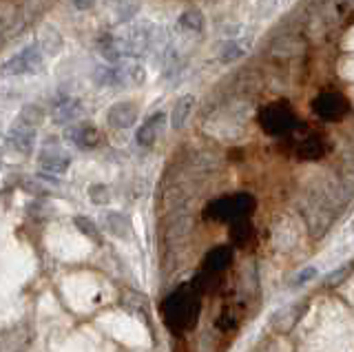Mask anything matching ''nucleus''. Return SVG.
<instances>
[{"label":"nucleus","instance_id":"20","mask_svg":"<svg viewBox=\"0 0 354 352\" xmlns=\"http://www.w3.org/2000/svg\"><path fill=\"white\" fill-rule=\"evenodd\" d=\"M18 122L38 129L44 122V109L38 106V104H25V106H22L20 115H18Z\"/></svg>","mask_w":354,"mask_h":352},{"label":"nucleus","instance_id":"17","mask_svg":"<svg viewBox=\"0 0 354 352\" xmlns=\"http://www.w3.org/2000/svg\"><path fill=\"white\" fill-rule=\"evenodd\" d=\"M204 23H206V18L199 7H188L180 14V18H177V25H180L184 31H195V34L204 29Z\"/></svg>","mask_w":354,"mask_h":352},{"label":"nucleus","instance_id":"4","mask_svg":"<svg viewBox=\"0 0 354 352\" xmlns=\"http://www.w3.org/2000/svg\"><path fill=\"white\" fill-rule=\"evenodd\" d=\"M42 64V51L40 45H29L25 49H20L5 62V73L7 75H27L38 71Z\"/></svg>","mask_w":354,"mask_h":352},{"label":"nucleus","instance_id":"25","mask_svg":"<svg viewBox=\"0 0 354 352\" xmlns=\"http://www.w3.org/2000/svg\"><path fill=\"white\" fill-rule=\"evenodd\" d=\"M88 197H91L93 204H106L109 202V189L104 184H93L88 189Z\"/></svg>","mask_w":354,"mask_h":352},{"label":"nucleus","instance_id":"22","mask_svg":"<svg viewBox=\"0 0 354 352\" xmlns=\"http://www.w3.org/2000/svg\"><path fill=\"white\" fill-rule=\"evenodd\" d=\"M73 224H75V228L80 230L82 235H86L88 239H93L95 244H100V230L93 224V219H88L84 215H77V217H73Z\"/></svg>","mask_w":354,"mask_h":352},{"label":"nucleus","instance_id":"19","mask_svg":"<svg viewBox=\"0 0 354 352\" xmlns=\"http://www.w3.org/2000/svg\"><path fill=\"white\" fill-rule=\"evenodd\" d=\"M246 49H248V42H243L241 38H232L221 47L219 58H221V62H235L246 56Z\"/></svg>","mask_w":354,"mask_h":352},{"label":"nucleus","instance_id":"3","mask_svg":"<svg viewBox=\"0 0 354 352\" xmlns=\"http://www.w3.org/2000/svg\"><path fill=\"white\" fill-rule=\"evenodd\" d=\"M259 124L268 136H288L297 129V115L292 109L283 102H272L266 104L259 111Z\"/></svg>","mask_w":354,"mask_h":352},{"label":"nucleus","instance_id":"27","mask_svg":"<svg viewBox=\"0 0 354 352\" xmlns=\"http://www.w3.org/2000/svg\"><path fill=\"white\" fill-rule=\"evenodd\" d=\"M346 3H348V5H354V0H346Z\"/></svg>","mask_w":354,"mask_h":352},{"label":"nucleus","instance_id":"21","mask_svg":"<svg viewBox=\"0 0 354 352\" xmlns=\"http://www.w3.org/2000/svg\"><path fill=\"white\" fill-rule=\"evenodd\" d=\"M352 272H354V261H348V263H343V266H339L337 270L328 272L324 284L328 286V288H335V286H341L348 277H352Z\"/></svg>","mask_w":354,"mask_h":352},{"label":"nucleus","instance_id":"7","mask_svg":"<svg viewBox=\"0 0 354 352\" xmlns=\"http://www.w3.org/2000/svg\"><path fill=\"white\" fill-rule=\"evenodd\" d=\"M66 140L77 149H95L100 145V131L93 122H80L66 129Z\"/></svg>","mask_w":354,"mask_h":352},{"label":"nucleus","instance_id":"9","mask_svg":"<svg viewBox=\"0 0 354 352\" xmlns=\"http://www.w3.org/2000/svg\"><path fill=\"white\" fill-rule=\"evenodd\" d=\"M80 113H82V102L71 95L60 98L51 106V118L55 124H71L73 120L80 118Z\"/></svg>","mask_w":354,"mask_h":352},{"label":"nucleus","instance_id":"6","mask_svg":"<svg viewBox=\"0 0 354 352\" xmlns=\"http://www.w3.org/2000/svg\"><path fill=\"white\" fill-rule=\"evenodd\" d=\"M5 145L11 151L20 153V156H29L33 151V145H36V129L22 122H14V127H11L5 136Z\"/></svg>","mask_w":354,"mask_h":352},{"label":"nucleus","instance_id":"26","mask_svg":"<svg viewBox=\"0 0 354 352\" xmlns=\"http://www.w3.org/2000/svg\"><path fill=\"white\" fill-rule=\"evenodd\" d=\"M71 3H73L75 9H80V12H84V9H91V7L97 3V0H71Z\"/></svg>","mask_w":354,"mask_h":352},{"label":"nucleus","instance_id":"14","mask_svg":"<svg viewBox=\"0 0 354 352\" xmlns=\"http://www.w3.org/2000/svg\"><path fill=\"white\" fill-rule=\"evenodd\" d=\"M324 151H326L324 140L315 133H306L297 142V156L301 160H317V158L324 156Z\"/></svg>","mask_w":354,"mask_h":352},{"label":"nucleus","instance_id":"24","mask_svg":"<svg viewBox=\"0 0 354 352\" xmlns=\"http://www.w3.org/2000/svg\"><path fill=\"white\" fill-rule=\"evenodd\" d=\"M317 275H319V270L315 266H306L304 270H299L290 279V288H301V286H306L308 281H313Z\"/></svg>","mask_w":354,"mask_h":352},{"label":"nucleus","instance_id":"12","mask_svg":"<svg viewBox=\"0 0 354 352\" xmlns=\"http://www.w3.org/2000/svg\"><path fill=\"white\" fill-rule=\"evenodd\" d=\"M306 308H308V302H301V306L292 304V306L283 308V311H279L272 317V328L277 330V333H290V330L301 322Z\"/></svg>","mask_w":354,"mask_h":352},{"label":"nucleus","instance_id":"16","mask_svg":"<svg viewBox=\"0 0 354 352\" xmlns=\"http://www.w3.org/2000/svg\"><path fill=\"white\" fill-rule=\"evenodd\" d=\"M104 228L109 230L111 235H115V237H127L131 233V219L124 213L109 211L104 215Z\"/></svg>","mask_w":354,"mask_h":352},{"label":"nucleus","instance_id":"1","mask_svg":"<svg viewBox=\"0 0 354 352\" xmlns=\"http://www.w3.org/2000/svg\"><path fill=\"white\" fill-rule=\"evenodd\" d=\"M147 80V71L140 64H100V67L93 71V82L97 86H138Z\"/></svg>","mask_w":354,"mask_h":352},{"label":"nucleus","instance_id":"23","mask_svg":"<svg viewBox=\"0 0 354 352\" xmlns=\"http://www.w3.org/2000/svg\"><path fill=\"white\" fill-rule=\"evenodd\" d=\"M230 233H232V241H237L239 246L246 244V239L250 237V224L248 219H239V222L230 224Z\"/></svg>","mask_w":354,"mask_h":352},{"label":"nucleus","instance_id":"10","mask_svg":"<svg viewBox=\"0 0 354 352\" xmlns=\"http://www.w3.org/2000/svg\"><path fill=\"white\" fill-rule=\"evenodd\" d=\"M164 120H166V115L162 111H158V113H153L151 118H147L140 124L138 133H136V142L142 149H151L155 142H158V136H160V129L164 124Z\"/></svg>","mask_w":354,"mask_h":352},{"label":"nucleus","instance_id":"5","mask_svg":"<svg viewBox=\"0 0 354 352\" xmlns=\"http://www.w3.org/2000/svg\"><path fill=\"white\" fill-rule=\"evenodd\" d=\"M348 109H350L348 98L339 91H324V93H319L315 100V113L321 120H328V122H332V120H341L348 113Z\"/></svg>","mask_w":354,"mask_h":352},{"label":"nucleus","instance_id":"13","mask_svg":"<svg viewBox=\"0 0 354 352\" xmlns=\"http://www.w3.org/2000/svg\"><path fill=\"white\" fill-rule=\"evenodd\" d=\"M38 164H40V169L42 171H47L51 175H62L66 169L71 167V158L66 156V153L62 151H49V149H44L40 156H38Z\"/></svg>","mask_w":354,"mask_h":352},{"label":"nucleus","instance_id":"15","mask_svg":"<svg viewBox=\"0 0 354 352\" xmlns=\"http://www.w3.org/2000/svg\"><path fill=\"white\" fill-rule=\"evenodd\" d=\"M193 106H195V98L193 95H182V98H177V100H175V106L171 111V127L175 131L184 129L186 120L191 118Z\"/></svg>","mask_w":354,"mask_h":352},{"label":"nucleus","instance_id":"8","mask_svg":"<svg viewBox=\"0 0 354 352\" xmlns=\"http://www.w3.org/2000/svg\"><path fill=\"white\" fill-rule=\"evenodd\" d=\"M138 120V106L136 102H118L109 109L106 113V122L111 129H118V131H124V129H131L136 124Z\"/></svg>","mask_w":354,"mask_h":352},{"label":"nucleus","instance_id":"2","mask_svg":"<svg viewBox=\"0 0 354 352\" xmlns=\"http://www.w3.org/2000/svg\"><path fill=\"white\" fill-rule=\"evenodd\" d=\"M252 211H254V200L246 193H239V195L221 197V200H215L213 204H208L206 217L232 224V222H239V219H246Z\"/></svg>","mask_w":354,"mask_h":352},{"label":"nucleus","instance_id":"18","mask_svg":"<svg viewBox=\"0 0 354 352\" xmlns=\"http://www.w3.org/2000/svg\"><path fill=\"white\" fill-rule=\"evenodd\" d=\"M230 255H232V252H230L228 246H215L206 255V270L208 272H221L224 268H228Z\"/></svg>","mask_w":354,"mask_h":352},{"label":"nucleus","instance_id":"11","mask_svg":"<svg viewBox=\"0 0 354 352\" xmlns=\"http://www.w3.org/2000/svg\"><path fill=\"white\" fill-rule=\"evenodd\" d=\"M193 302L184 297V293H177L173 299L166 304V319H169V324H188L193 319Z\"/></svg>","mask_w":354,"mask_h":352}]
</instances>
